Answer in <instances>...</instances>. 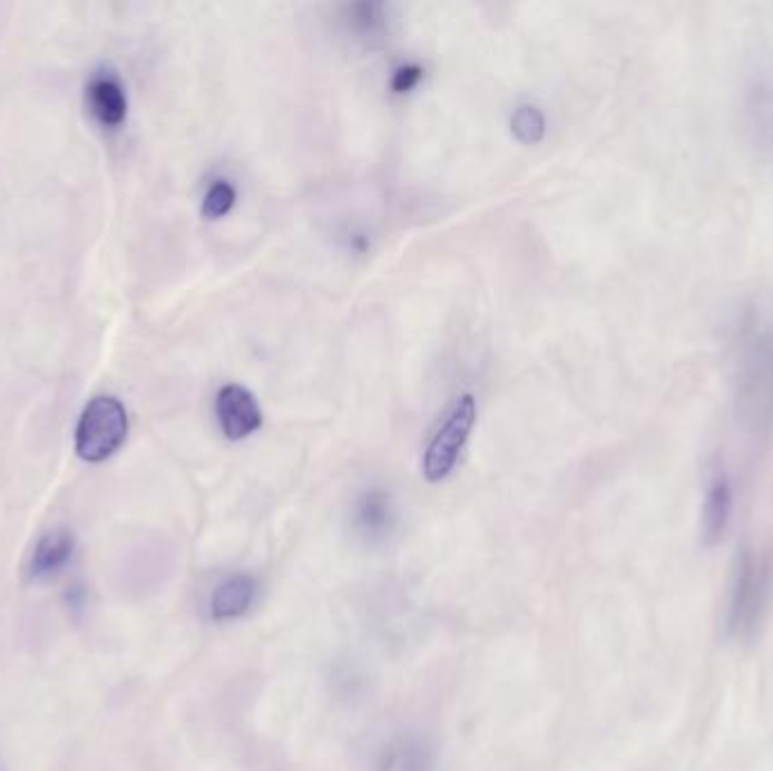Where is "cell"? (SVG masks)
Listing matches in <instances>:
<instances>
[{
	"label": "cell",
	"mask_w": 773,
	"mask_h": 771,
	"mask_svg": "<svg viewBox=\"0 0 773 771\" xmlns=\"http://www.w3.org/2000/svg\"><path fill=\"white\" fill-rule=\"evenodd\" d=\"M773 604V550L746 546L740 550L728 604H726V634L735 643H751L762 632Z\"/></svg>",
	"instance_id": "obj_1"
},
{
	"label": "cell",
	"mask_w": 773,
	"mask_h": 771,
	"mask_svg": "<svg viewBox=\"0 0 773 771\" xmlns=\"http://www.w3.org/2000/svg\"><path fill=\"white\" fill-rule=\"evenodd\" d=\"M127 437V412L114 397L94 399L75 432V450L87 461H105Z\"/></svg>",
	"instance_id": "obj_2"
},
{
	"label": "cell",
	"mask_w": 773,
	"mask_h": 771,
	"mask_svg": "<svg viewBox=\"0 0 773 771\" xmlns=\"http://www.w3.org/2000/svg\"><path fill=\"white\" fill-rule=\"evenodd\" d=\"M476 417H478L476 399L471 394H463L425 450L423 476L430 482H441L443 478L450 476L461 448L469 441V435L476 426Z\"/></svg>",
	"instance_id": "obj_3"
},
{
	"label": "cell",
	"mask_w": 773,
	"mask_h": 771,
	"mask_svg": "<svg viewBox=\"0 0 773 771\" xmlns=\"http://www.w3.org/2000/svg\"><path fill=\"white\" fill-rule=\"evenodd\" d=\"M215 412L222 432L231 441H241L254 435L263 423V412L256 399L249 390L243 388V384H224L217 392Z\"/></svg>",
	"instance_id": "obj_4"
},
{
	"label": "cell",
	"mask_w": 773,
	"mask_h": 771,
	"mask_svg": "<svg viewBox=\"0 0 773 771\" xmlns=\"http://www.w3.org/2000/svg\"><path fill=\"white\" fill-rule=\"evenodd\" d=\"M258 597V582L249 573L228 575L211 595V615L217 623L236 621L254 606Z\"/></svg>",
	"instance_id": "obj_5"
},
{
	"label": "cell",
	"mask_w": 773,
	"mask_h": 771,
	"mask_svg": "<svg viewBox=\"0 0 773 771\" xmlns=\"http://www.w3.org/2000/svg\"><path fill=\"white\" fill-rule=\"evenodd\" d=\"M731 511H733L731 485H728L726 476H717L708 485L706 500H704V514H702V536H704V544L708 548L717 546L724 538V534L728 529Z\"/></svg>",
	"instance_id": "obj_6"
},
{
	"label": "cell",
	"mask_w": 773,
	"mask_h": 771,
	"mask_svg": "<svg viewBox=\"0 0 773 771\" xmlns=\"http://www.w3.org/2000/svg\"><path fill=\"white\" fill-rule=\"evenodd\" d=\"M75 553V536L66 527H57L39 538L30 562V575L35 579H46L57 575Z\"/></svg>",
	"instance_id": "obj_7"
},
{
	"label": "cell",
	"mask_w": 773,
	"mask_h": 771,
	"mask_svg": "<svg viewBox=\"0 0 773 771\" xmlns=\"http://www.w3.org/2000/svg\"><path fill=\"white\" fill-rule=\"evenodd\" d=\"M87 100L105 127H118L127 116V98L114 75H96L87 89Z\"/></svg>",
	"instance_id": "obj_8"
},
{
	"label": "cell",
	"mask_w": 773,
	"mask_h": 771,
	"mask_svg": "<svg viewBox=\"0 0 773 771\" xmlns=\"http://www.w3.org/2000/svg\"><path fill=\"white\" fill-rule=\"evenodd\" d=\"M392 523V505L390 498L380 491H371L362 498L360 507H358V525L371 534V536H380L387 529H390Z\"/></svg>",
	"instance_id": "obj_9"
},
{
	"label": "cell",
	"mask_w": 773,
	"mask_h": 771,
	"mask_svg": "<svg viewBox=\"0 0 773 771\" xmlns=\"http://www.w3.org/2000/svg\"><path fill=\"white\" fill-rule=\"evenodd\" d=\"M511 129L520 143H538L546 136V118L536 107L522 105L511 118Z\"/></svg>",
	"instance_id": "obj_10"
},
{
	"label": "cell",
	"mask_w": 773,
	"mask_h": 771,
	"mask_svg": "<svg viewBox=\"0 0 773 771\" xmlns=\"http://www.w3.org/2000/svg\"><path fill=\"white\" fill-rule=\"evenodd\" d=\"M236 197H238L236 188L231 186L228 182H215L204 197V206H202L204 217L217 219V217L226 215L231 208H234Z\"/></svg>",
	"instance_id": "obj_11"
},
{
	"label": "cell",
	"mask_w": 773,
	"mask_h": 771,
	"mask_svg": "<svg viewBox=\"0 0 773 771\" xmlns=\"http://www.w3.org/2000/svg\"><path fill=\"white\" fill-rule=\"evenodd\" d=\"M423 77V68L421 66H403L397 70L394 80H392V89L394 94H408L412 91Z\"/></svg>",
	"instance_id": "obj_12"
}]
</instances>
